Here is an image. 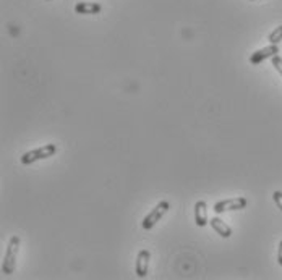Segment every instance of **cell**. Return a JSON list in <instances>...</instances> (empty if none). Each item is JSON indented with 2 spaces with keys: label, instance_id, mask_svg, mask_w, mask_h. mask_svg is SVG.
Segmentation results:
<instances>
[{
  "label": "cell",
  "instance_id": "obj_1",
  "mask_svg": "<svg viewBox=\"0 0 282 280\" xmlns=\"http://www.w3.org/2000/svg\"><path fill=\"white\" fill-rule=\"evenodd\" d=\"M20 243H22V240H20L18 235H13L8 240V245H6L4 261H2V272L5 276H10L15 272L16 258H18V253H20Z\"/></svg>",
  "mask_w": 282,
  "mask_h": 280
},
{
  "label": "cell",
  "instance_id": "obj_2",
  "mask_svg": "<svg viewBox=\"0 0 282 280\" xmlns=\"http://www.w3.org/2000/svg\"><path fill=\"white\" fill-rule=\"evenodd\" d=\"M57 152V144H44V146H39L36 149H31L28 152H24V154L20 157V162L23 165H30V164H34L38 161H44V159H49Z\"/></svg>",
  "mask_w": 282,
  "mask_h": 280
},
{
  "label": "cell",
  "instance_id": "obj_3",
  "mask_svg": "<svg viewBox=\"0 0 282 280\" xmlns=\"http://www.w3.org/2000/svg\"><path fill=\"white\" fill-rule=\"evenodd\" d=\"M170 209V204L169 201H160L156 204V208H154L150 214H148L144 219H143V222H141V227H143L144 230H151L154 225H156L160 219H162L166 216V212Z\"/></svg>",
  "mask_w": 282,
  "mask_h": 280
},
{
  "label": "cell",
  "instance_id": "obj_4",
  "mask_svg": "<svg viewBox=\"0 0 282 280\" xmlns=\"http://www.w3.org/2000/svg\"><path fill=\"white\" fill-rule=\"evenodd\" d=\"M246 204L248 201L244 196L222 199V201H218L214 204V212H216V214H222V212H229V211H240V209H245Z\"/></svg>",
  "mask_w": 282,
  "mask_h": 280
},
{
  "label": "cell",
  "instance_id": "obj_5",
  "mask_svg": "<svg viewBox=\"0 0 282 280\" xmlns=\"http://www.w3.org/2000/svg\"><path fill=\"white\" fill-rule=\"evenodd\" d=\"M278 54H279V44H270L263 49L253 52L252 57H250V63L252 65H260L261 62H264L266 58H272Z\"/></svg>",
  "mask_w": 282,
  "mask_h": 280
},
{
  "label": "cell",
  "instance_id": "obj_6",
  "mask_svg": "<svg viewBox=\"0 0 282 280\" xmlns=\"http://www.w3.org/2000/svg\"><path fill=\"white\" fill-rule=\"evenodd\" d=\"M150 261H151L150 250H141L138 253L136 263H135V272L140 279H144L148 276V271H150Z\"/></svg>",
  "mask_w": 282,
  "mask_h": 280
},
{
  "label": "cell",
  "instance_id": "obj_7",
  "mask_svg": "<svg viewBox=\"0 0 282 280\" xmlns=\"http://www.w3.org/2000/svg\"><path fill=\"white\" fill-rule=\"evenodd\" d=\"M194 224L198 227H204L210 224V217H208V206L204 201H198L194 204Z\"/></svg>",
  "mask_w": 282,
  "mask_h": 280
},
{
  "label": "cell",
  "instance_id": "obj_8",
  "mask_svg": "<svg viewBox=\"0 0 282 280\" xmlns=\"http://www.w3.org/2000/svg\"><path fill=\"white\" fill-rule=\"evenodd\" d=\"M102 6L98 2H78L75 5V11L78 15H98Z\"/></svg>",
  "mask_w": 282,
  "mask_h": 280
},
{
  "label": "cell",
  "instance_id": "obj_9",
  "mask_svg": "<svg viewBox=\"0 0 282 280\" xmlns=\"http://www.w3.org/2000/svg\"><path fill=\"white\" fill-rule=\"evenodd\" d=\"M210 225L212 227V230L216 232L219 237H222V238H230L232 237V229L222 221V219L212 217L210 221Z\"/></svg>",
  "mask_w": 282,
  "mask_h": 280
},
{
  "label": "cell",
  "instance_id": "obj_10",
  "mask_svg": "<svg viewBox=\"0 0 282 280\" xmlns=\"http://www.w3.org/2000/svg\"><path fill=\"white\" fill-rule=\"evenodd\" d=\"M268 41H270V44H279L282 41V24L278 26L276 29H272L270 32V36H268Z\"/></svg>",
  "mask_w": 282,
  "mask_h": 280
},
{
  "label": "cell",
  "instance_id": "obj_11",
  "mask_svg": "<svg viewBox=\"0 0 282 280\" xmlns=\"http://www.w3.org/2000/svg\"><path fill=\"white\" fill-rule=\"evenodd\" d=\"M271 62H272V66H274V68H276V71L282 76V57L274 55V57L271 58Z\"/></svg>",
  "mask_w": 282,
  "mask_h": 280
},
{
  "label": "cell",
  "instance_id": "obj_12",
  "mask_svg": "<svg viewBox=\"0 0 282 280\" xmlns=\"http://www.w3.org/2000/svg\"><path fill=\"white\" fill-rule=\"evenodd\" d=\"M272 199H274V203H276L278 208L282 211V191H274L272 193Z\"/></svg>",
  "mask_w": 282,
  "mask_h": 280
},
{
  "label": "cell",
  "instance_id": "obj_13",
  "mask_svg": "<svg viewBox=\"0 0 282 280\" xmlns=\"http://www.w3.org/2000/svg\"><path fill=\"white\" fill-rule=\"evenodd\" d=\"M278 263L282 266V242H280L279 246H278Z\"/></svg>",
  "mask_w": 282,
  "mask_h": 280
},
{
  "label": "cell",
  "instance_id": "obj_14",
  "mask_svg": "<svg viewBox=\"0 0 282 280\" xmlns=\"http://www.w3.org/2000/svg\"><path fill=\"white\" fill-rule=\"evenodd\" d=\"M47 2H50V0H47Z\"/></svg>",
  "mask_w": 282,
  "mask_h": 280
}]
</instances>
